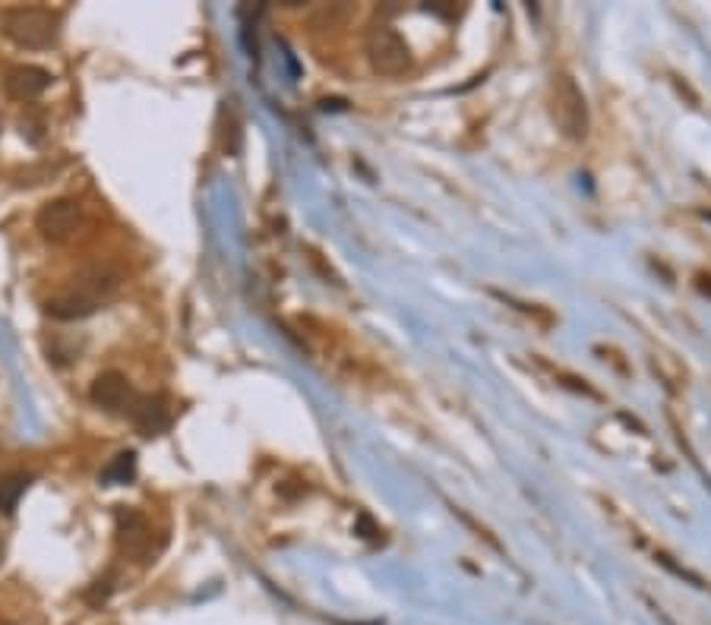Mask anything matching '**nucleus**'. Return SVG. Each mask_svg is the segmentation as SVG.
<instances>
[{"label": "nucleus", "instance_id": "11", "mask_svg": "<svg viewBox=\"0 0 711 625\" xmlns=\"http://www.w3.org/2000/svg\"><path fill=\"white\" fill-rule=\"evenodd\" d=\"M136 474V455L133 452H121V455H114L111 465L102 471V483H130Z\"/></svg>", "mask_w": 711, "mask_h": 625}, {"label": "nucleus", "instance_id": "6", "mask_svg": "<svg viewBox=\"0 0 711 625\" xmlns=\"http://www.w3.org/2000/svg\"><path fill=\"white\" fill-rule=\"evenodd\" d=\"M553 117L557 124L566 130V136L582 139L588 133V108H585V95L579 92V86L572 83L569 76H560L557 86H553Z\"/></svg>", "mask_w": 711, "mask_h": 625}, {"label": "nucleus", "instance_id": "4", "mask_svg": "<svg viewBox=\"0 0 711 625\" xmlns=\"http://www.w3.org/2000/svg\"><path fill=\"white\" fill-rule=\"evenodd\" d=\"M367 60L373 70L380 76H389V79L408 73V67H411V54H408L405 38L392 26H373L367 32Z\"/></svg>", "mask_w": 711, "mask_h": 625}, {"label": "nucleus", "instance_id": "9", "mask_svg": "<svg viewBox=\"0 0 711 625\" xmlns=\"http://www.w3.org/2000/svg\"><path fill=\"white\" fill-rule=\"evenodd\" d=\"M130 420L133 427L140 430L143 436H155L168 427V414H165V405L162 398H152V395H140V401L133 405L130 411Z\"/></svg>", "mask_w": 711, "mask_h": 625}, {"label": "nucleus", "instance_id": "10", "mask_svg": "<svg viewBox=\"0 0 711 625\" xmlns=\"http://www.w3.org/2000/svg\"><path fill=\"white\" fill-rule=\"evenodd\" d=\"M29 474H19V471H7L0 474V509L4 512H13L19 506V499L29 490Z\"/></svg>", "mask_w": 711, "mask_h": 625}, {"label": "nucleus", "instance_id": "2", "mask_svg": "<svg viewBox=\"0 0 711 625\" xmlns=\"http://www.w3.org/2000/svg\"><path fill=\"white\" fill-rule=\"evenodd\" d=\"M0 32H4L16 48L42 51L57 42L61 16L48 7H10L0 16Z\"/></svg>", "mask_w": 711, "mask_h": 625}, {"label": "nucleus", "instance_id": "13", "mask_svg": "<svg viewBox=\"0 0 711 625\" xmlns=\"http://www.w3.org/2000/svg\"><path fill=\"white\" fill-rule=\"evenodd\" d=\"M0 625H7V622H4V619H0Z\"/></svg>", "mask_w": 711, "mask_h": 625}, {"label": "nucleus", "instance_id": "3", "mask_svg": "<svg viewBox=\"0 0 711 625\" xmlns=\"http://www.w3.org/2000/svg\"><path fill=\"white\" fill-rule=\"evenodd\" d=\"M114 543H117V553L133 562H149L158 550L152 521L143 512L127 509V506L114 512Z\"/></svg>", "mask_w": 711, "mask_h": 625}, {"label": "nucleus", "instance_id": "8", "mask_svg": "<svg viewBox=\"0 0 711 625\" xmlns=\"http://www.w3.org/2000/svg\"><path fill=\"white\" fill-rule=\"evenodd\" d=\"M48 86H51V73L42 67H32V64H19V67L7 70V76H4L7 95L19 98V102H29V98L42 95Z\"/></svg>", "mask_w": 711, "mask_h": 625}, {"label": "nucleus", "instance_id": "5", "mask_svg": "<svg viewBox=\"0 0 711 625\" xmlns=\"http://www.w3.org/2000/svg\"><path fill=\"white\" fill-rule=\"evenodd\" d=\"M83 225V206L76 199H54L45 203L35 215V228L48 244H67V240Z\"/></svg>", "mask_w": 711, "mask_h": 625}, {"label": "nucleus", "instance_id": "12", "mask_svg": "<svg viewBox=\"0 0 711 625\" xmlns=\"http://www.w3.org/2000/svg\"><path fill=\"white\" fill-rule=\"evenodd\" d=\"M0 562H4V537H0Z\"/></svg>", "mask_w": 711, "mask_h": 625}, {"label": "nucleus", "instance_id": "1", "mask_svg": "<svg viewBox=\"0 0 711 625\" xmlns=\"http://www.w3.org/2000/svg\"><path fill=\"white\" fill-rule=\"evenodd\" d=\"M114 288H117V278L108 269H86V272H79L70 285H64L61 291H57L54 297H48L45 310H48V316L64 319V322L86 319L105 304Z\"/></svg>", "mask_w": 711, "mask_h": 625}, {"label": "nucleus", "instance_id": "7", "mask_svg": "<svg viewBox=\"0 0 711 625\" xmlns=\"http://www.w3.org/2000/svg\"><path fill=\"white\" fill-rule=\"evenodd\" d=\"M89 398L95 401L98 408H105L111 414H124L130 417L133 405L140 401V392L130 386V379L117 370H108V373H98L92 389H89Z\"/></svg>", "mask_w": 711, "mask_h": 625}]
</instances>
